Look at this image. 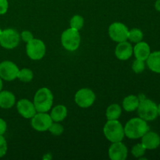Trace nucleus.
Instances as JSON below:
<instances>
[{
    "mask_svg": "<svg viewBox=\"0 0 160 160\" xmlns=\"http://www.w3.org/2000/svg\"><path fill=\"white\" fill-rule=\"evenodd\" d=\"M139 98L136 95H130L125 97L123 100V108L126 112H131L137 110L139 105Z\"/></svg>",
    "mask_w": 160,
    "mask_h": 160,
    "instance_id": "obj_20",
    "label": "nucleus"
},
{
    "mask_svg": "<svg viewBox=\"0 0 160 160\" xmlns=\"http://www.w3.org/2000/svg\"><path fill=\"white\" fill-rule=\"evenodd\" d=\"M143 37V32L138 28H133V29L130 30L129 33H128V40L134 43L142 42Z\"/></svg>",
    "mask_w": 160,
    "mask_h": 160,
    "instance_id": "obj_23",
    "label": "nucleus"
},
{
    "mask_svg": "<svg viewBox=\"0 0 160 160\" xmlns=\"http://www.w3.org/2000/svg\"><path fill=\"white\" fill-rule=\"evenodd\" d=\"M137 110L139 117L145 121H152L158 117L157 105L148 98H144L139 102Z\"/></svg>",
    "mask_w": 160,
    "mask_h": 160,
    "instance_id": "obj_5",
    "label": "nucleus"
},
{
    "mask_svg": "<svg viewBox=\"0 0 160 160\" xmlns=\"http://www.w3.org/2000/svg\"><path fill=\"white\" fill-rule=\"evenodd\" d=\"M145 61L136 59L132 63V70L135 73H141L145 70Z\"/></svg>",
    "mask_w": 160,
    "mask_h": 160,
    "instance_id": "obj_27",
    "label": "nucleus"
},
{
    "mask_svg": "<svg viewBox=\"0 0 160 160\" xmlns=\"http://www.w3.org/2000/svg\"><path fill=\"white\" fill-rule=\"evenodd\" d=\"M53 122H61L67 117V108L63 105H57L52 108L50 113Z\"/></svg>",
    "mask_w": 160,
    "mask_h": 160,
    "instance_id": "obj_19",
    "label": "nucleus"
},
{
    "mask_svg": "<svg viewBox=\"0 0 160 160\" xmlns=\"http://www.w3.org/2000/svg\"><path fill=\"white\" fill-rule=\"evenodd\" d=\"M108 155L111 160H125L128 158V149L122 142H113L109 147Z\"/></svg>",
    "mask_w": 160,
    "mask_h": 160,
    "instance_id": "obj_12",
    "label": "nucleus"
},
{
    "mask_svg": "<svg viewBox=\"0 0 160 160\" xmlns=\"http://www.w3.org/2000/svg\"><path fill=\"white\" fill-rule=\"evenodd\" d=\"M1 32H2V29H1V28H0V34H1Z\"/></svg>",
    "mask_w": 160,
    "mask_h": 160,
    "instance_id": "obj_35",
    "label": "nucleus"
},
{
    "mask_svg": "<svg viewBox=\"0 0 160 160\" xmlns=\"http://www.w3.org/2000/svg\"><path fill=\"white\" fill-rule=\"evenodd\" d=\"M33 78H34L33 71L28 68L21 69V70H19L18 74H17V78H18L20 81L24 83H28L31 81Z\"/></svg>",
    "mask_w": 160,
    "mask_h": 160,
    "instance_id": "obj_22",
    "label": "nucleus"
},
{
    "mask_svg": "<svg viewBox=\"0 0 160 160\" xmlns=\"http://www.w3.org/2000/svg\"><path fill=\"white\" fill-rule=\"evenodd\" d=\"M155 8L156 10L160 12V0H156V3H155Z\"/></svg>",
    "mask_w": 160,
    "mask_h": 160,
    "instance_id": "obj_32",
    "label": "nucleus"
},
{
    "mask_svg": "<svg viewBox=\"0 0 160 160\" xmlns=\"http://www.w3.org/2000/svg\"><path fill=\"white\" fill-rule=\"evenodd\" d=\"M148 68L154 73H160V51H156L150 53L146 59Z\"/></svg>",
    "mask_w": 160,
    "mask_h": 160,
    "instance_id": "obj_18",
    "label": "nucleus"
},
{
    "mask_svg": "<svg viewBox=\"0 0 160 160\" xmlns=\"http://www.w3.org/2000/svg\"><path fill=\"white\" fill-rule=\"evenodd\" d=\"M9 8L8 0H0V15L6 13Z\"/></svg>",
    "mask_w": 160,
    "mask_h": 160,
    "instance_id": "obj_30",
    "label": "nucleus"
},
{
    "mask_svg": "<svg viewBox=\"0 0 160 160\" xmlns=\"http://www.w3.org/2000/svg\"><path fill=\"white\" fill-rule=\"evenodd\" d=\"M123 128L125 136L130 139L142 138V136L149 131V126L147 121L140 117H135L128 120Z\"/></svg>",
    "mask_w": 160,
    "mask_h": 160,
    "instance_id": "obj_1",
    "label": "nucleus"
},
{
    "mask_svg": "<svg viewBox=\"0 0 160 160\" xmlns=\"http://www.w3.org/2000/svg\"><path fill=\"white\" fill-rule=\"evenodd\" d=\"M16 97L9 91L0 92V107L2 109H10L15 105Z\"/></svg>",
    "mask_w": 160,
    "mask_h": 160,
    "instance_id": "obj_17",
    "label": "nucleus"
},
{
    "mask_svg": "<svg viewBox=\"0 0 160 160\" xmlns=\"http://www.w3.org/2000/svg\"><path fill=\"white\" fill-rule=\"evenodd\" d=\"M145 151H146V148H145V146L142 145V143H139L132 147L131 154L135 158H141L145 155Z\"/></svg>",
    "mask_w": 160,
    "mask_h": 160,
    "instance_id": "obj_26",
    "label": "nucleus"
},
{
    "mask_svg": "<svg viewBox=\"0 0 160 160\" xmlns=\"http://www.w3.org/2000/svg\"><path fill=\"white\" fill-rule=\"evenodd\" d=\"M95 94L90 88H81L75 94L74 100L76 104L81 108H89L95 101Z\"/></svg>",
    "mask_w": 160,
    "mask_h": 160,
    "instance_id": "obj_9",
    "label": "nucleus"
},
{
    "mask_svg": "<svg viewBox=\"0 0 160 160\" xmlns=\"http://www.w3.org/2000/svg\"><path fill=\"white\" fill-rule=\"evenodd\" d=\"M26 52L32 60H40L45 56L46 47L41 39L34 38L27 43Z\"/></svg>",
    "mask_w": 160,
    "mask_h": 160,
    "instance_id": "obj_7",
    "label": "nucleus"
},
{
    "mask_svg": "<svg viewBox=\"0 0 160 160\" xmlns=\"http://www.w3.org/2000/svg\"><path fill=\"white\" fill-rule=\"evenodd\" d=\"M7 130V124L3 119L0 118V135H3Z\"/></svg>",
    "mask_w": 160,
    "mask_h": 160,
    "instance_id": "obj_31",
    "label": "nucleus"
},
{
    "mask_svg": "<svg viewBox=\"0 0 160 160\" xmlns=\"http://www.w3.org/2000/svg\"><path fill=\"white\" fill-rule=\"evenodd\" d=\"M20 42V35L16 30L7 28L0 34V45L6 49L17 48Z\"/></svg>",
    "mask_w": 160,
    "mask_h": 160,
    "instance_id": "obj_6",
    "label": "nucleus"
},
{
    "mask_svg": "<svg viewBox=\"0 0 160 160\" xmlns=\"http://www.w3.org/2000/svg\"><path fill=\"white\" fill-rule=\"evenodd\" d=\"M61 43L63 48L69 52H74L81 45V35L79 31L73 28H68L61 35Z\"/></svg>",
    "mask_w": 160,
    "mask_h": 160,
    "instance_id": "obj_4",
    "label": "nucleus"
},
{
    "mask_svg": "<svg viewBox=\"0 0 160 160\" xmlns=\"http://www.w3.org/2000/svg\"><path fill=\"white\" fill-rule=\"evenodd\" d=\"M17 109L19 114L25 119H31L37 112L34 103L27 98H22L17 102Z\"/></svg>",
    "mask_w": 160,
    "mask_h": 160,
    "instance_id": "obj_13",
    "label": "nucleus"
},
{
    "mask_svg": "<svg viewBox=\"0 0 160 160\" xmlns=\"http://www.w3.org/2000/svg\"><path fill=\"white\" fill-rule=\"evenodd\" d=\"M151 53L150 46L145 42H140L136 43L135 46L133 48V54L136 59L145 61Z\"/></svg>",
    "mask_w": 160,
    "mask_h": 160,
    "instance_id": "obj_16",
    "label": "nucleus"
},
{
    "mask_svg": "<svg viewBox=\"0 0 160 160\" xmlns=\"http://www.w3.org/2000/svg\"><path fill=\"white\" fill-rule=\"evenodd\" d=\"M53 95L48 88H42L36 92L34 103L37 112H47L53 104Z\"/></svg>",
    "mask_w": 160,
    "mask_h": 160,
    "instance_id": "obj_2",
    "label": "nucleus"
},
{
    "mask_svg": "<svg viewBox=\"0 0 160 160\" xmlns=\"http://www.w3.org/2000/svg\"><path fill=\"white\" fill-rule=\"evenodd\" d=\"M48 131L53 135L59 136L62 134L64 128L63 126L61 123H59V122H52L50 128H48Z\"/></svg>",
    "mask_w": 160,
    "mask_h": 160,
    "instance_id": "obj_25",
    "label": "nucleus"
},
{
    "mask_svg": "<svg viewBox=\"0 0 160 160\" xmlns=\"http://www.w3.org/2000/svg\"><path fill=\"white\" fill-rule=\"evenodd\" d=\"M2 85H3V84H2V78H0V92H1L2 89Z\"/></svg>",
    "mask_w": 160,
    "mask_h": 160,
    "instance_id": "obj_33",
    "label": "nucleus"
},
{
    "mask_svg": "<svg viewBox=\"0 0 160 160\" xmlns=\"http://www.w3.org/2000/svg\"><path fill=\"white\" fill-rule=\"evenodd\" d=\"M20 69L17 64L9 60H5L0 62V78L6 81H14L17 78Z\"/></svg>",
    "mask_w": 160,
    "mask_h": 160,
    "instance_id": "obj_11",
    "label": "nucleus"
},
{
    "mask_svg": "<svg viewBox=\"0 0 160 160\" xmlns=\"http://www.w3.org/2000/svg\"><path fill=\"white\" fill-rule=\"evenodd\" d=\"M84 20L81 15H74L72 17L70 21V26L71 28L80 31L84 27Z\"/></svg>",
    "mask_w": 160,
    "mask_h": 160,
    "instance_id": "obj_24",
    "label": "nucleus"
},
{
    "mask_svg": "<svg viewBox=\"0 0 160 160\" xmlns=\"http://www.w3.org/2000/svg\"><path fill=\"white\" fill-rule=\"evenodd\" d=\"M52 122L50 114L47 112H36L35 115L31 118V127L35 131L45 132L48 131Z\"/></svg>",
    "mask_w": 160,
    "mask_h": 160,
    "instance_id": "obj_10",
    "label": "nucleus"
},
{
    "mask_svg": "<svg viewBox=\"0 0 160 160\" xmlns=\"http://www.w3.org/2000/svg\"><path fill=\"white\" fill-rule=\"evenodd\" d=\"M103 133L108 141L113 142H122L124 138V128L118 120H108L103 128Z\"/></svg>",
    "mask_w": 160,
    "mask_h": 160,
    "instance_id": "obj_3",
    "label": "nucleus"
},
{
    "mask_svg": "<svg viewBox=\"0 0 160 160\" xmlns=\"http://www.w3.org/2000/svg\"><path fill=\"white\" fill-rule=\"evenodd\" d=\"M7 142L3 135H0V158L3 157L7 152Z\"/></svg>",
    "mask_w": 160,
    "mask_h": 160,
    "instance_id": "obj_28",
    "label": "nucleus"
},
{
    "mask_svg": "<svg viewBox=\"0 0 160 160\" xmlns=\"http://www.w3.org/2000/svg\"><path fill=\"white\" fill-rule=\"evenodd\" d=\"M122 113V109L118 104H111L108 106L106 112V117L108 120H118Z\"/></svg>",
    "mask_w": 160,
    "mask_h": 160,
    "instance_id": "obj_21",
    "label": "nucleus"
},
{
    "mask_svg": "<svg viewBox=\"0 0 160 160\" xmlns=\"http://www.w3.org/2000/svg\"><path fill=\"white\" fill-rule=\"evenodd\" d=\"M142 143L146 150H154L160 145V136L157 133L148 131L142 137Z\"/></svg>",
    "mask_w": 160,
    "mask_h": 160,
    "instance_id": "obj_15",
    "label": "nucleus"
},
{
    "mask_svg": "<svg viewBox=\"0 0 160 160\" xmlns=\"http://www.w3.org/2000/svg\"><path fill=\"white\" fill-rule=\"evenodd\" d=\"M109 35L113 42H122L128 40L129 29L128 27L120 22H114L109 27Z\"/></svg>",
    "mask_w": 160,
    "mask_h": 160,
    "instance_id": "obj_8",
    "label": "nucleus"
},
{
    "mask_svg": "<svg viewBox=\"0 0 160 160\" xmlns=\"http://www.w3.org/2000/svg\"><path fill=\"white\" fill-rule=\"evenodd\" d=\"M20 35V39L23 41L24 42L28 43L30 41H31L32 39H34V35H33L32 33L29 31H22Z\"/></svg>",
    "mask_w": 160,
    "mask_h": 160,
    "instance_id": "obj_29",
    "label": "nucleus"
},
{
    "mask_svg": "<svg viewBox=\"0 0 160 160\" xmlns=\"http://www.w3.org/2000/svg\"><path fill=\"white\" fill-rule=\"evenodd\" d=\"M157 110H158V115L160 116V104L157 106Z\"/></svg>",
    "mask_w": 160,
    "mask_h": 160,
    "instance_id": "obj_34",
    "label": "nucleus"
},
{
    "mask_svg": "<svg viewBox=\"0 0 160 160\" xmlns=\"http://www.w3.org/2000/svg\"><path fill=\"white\" fill-rule=\"evenodd\" d=\"M133 55V47L130 42H119L115 48V56L120 60H128Z\"/></svg>",
    "mask_w": 160,
    "mask_h": 160,
    "instance_id": "obj_14",
    "label": "nucleus"
}]
</instances>
